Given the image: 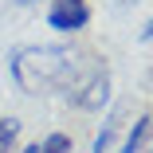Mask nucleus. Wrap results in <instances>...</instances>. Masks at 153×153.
Wrapping results in <instances>:
<instances>
[{
    "label": "nucleus",
    "mask_w": 153,
    "mask_h": 153,
    "mask_svg": "<svg viewBox=\"0 0 153 153\" xmlns=\"http://www.w3.org/2000/svg\"><path fill=\"white\" fill-rule=\"evenodd\" d=\"M79 59L82 55L67 43H20L8 55V75L24 94H71L86 71Z\"/></svg>",
    "instance_id": "f257e3e1"
},
{
    "label": "nucleus",
    "mask_w": 153,
    "mask_h": 153,
    "mask_svg": "<svg viewBox=\"0 0 153 153\" xmlns=\"http://www.w3.org/2000/svg\"><path fill=\"white\" fill-rule=\"evenodd\" d=\"M67 102H75L79 110H102L110 102V71L106 63H90L79 79V86L67 94Z\"/></svg>",
    "instance_id": "f03ea898"
},
{
    "label": "nucleus",
    "mask_w": 153,
    "mask_h": 153,
    "mask_svg": "<svg viewBox=\"0 0 153 153\" xmlns=\"http://www.w3.org/2000/svg\"><path fill=\"white\" fill-rule=\"evenodd\" d=\"M90 24V4L86 0H51L47 8V27L59 36H75Z\"/></svg>",
    "instance_id": "7ed1b4c3"
},
{
    "label": "nucleus",
    "mask_w": 153,
    "mask_h": 153,
    "mask_svg": "<svg viewBox=\"0 0 153 153\" xmlns=\"http://www.w3.org/2000/svg\"><path fill=\"white\" fill-rule=\"evenodd\" d=\"M149 134H153V118H149V114H141V118L134 122L130 137L122 141V149H118V153H141V149H145V141H149Z\"/></svg>",
    "instance_id": "20e7f679"
},
{
    "label": "nucleus",
    "mask_w": 153,
    "mask_h": 153,
    "mask_svg": "<svg viewBox=\"0 0 153 153\" xmlns=\"http://www.w3.org/2000/svg\"><path fill=\"white\" fill-rule=\"evenodd\" d=\"M20 141V122L16 118H0V153H12Z\"/></svg>",
    "instance_id": "39448f33"
},
{
    "label": "nucleus",
    "mask_w": 153,
    "mask_h": 153,
    "mask_svg": "<svg viewBox=\"0 0 153 153\" xmlns=\"http://www.w3.org/2000/svg\"><path fill=\"white\" fill-rule=\"evenodd\" d=\"M39 153H71V137L55 130V134H47V137L39 141Z\"/></svg>",
    "instance_id": "423d86ee"
},
{
    "label": "nucleus",
    "mask_w": 153,
    "mask_h": 153,
    "mask_svg": "<svg viewBox=\"0 0 153 153\" xmlns=\"http://www.w3.org/2000/svg\"><path fill=\"white\" fill-rule=\"evenodd\" d=\"M110 149H114V122L106 118V122H102V130L94 134V145H90V153H110Z\"/></svg>",
    "instance_id": "0eeeda50"
},
{
    "label": "nucleus",
    "mask_w": 153,
    "mask_h": 153,
    "mask_svg": "<svg viewBox=\"0 0 153 153\" xmlns=\"http://www.w3.org/2000/svg\"><path fill=\"white\" fill-rule=\"evenodd\" d=\"M141 39H153V16L145 20V27H141Z\"/></svg>",
    "instance_id": "6e6552de"
},
{
    "label": "nucleus",
    "mask_w": 153,
    "mask_h": 153,
    "mask_svg": "<svg viewBox=\"0 0 153 153\" xmlns=\"http://www.w3.org/2000/svg\"><path fill=\"white\" fill-rule=\"evenodd\" d=\"M20 153H39V141H32V145H24Z\"/></svg>",
    "instance_id": "1a4fd4ad"
},
{
    "label": "nucleus",
    "mask_w": 153,
    "mask_h": 153,
    "mask_svg": "<svg viewBox=\"0 0 153 153\" xmlns=\"http://www.w3.org/2000/svg\"><path fill=\"white\" fill-rule=\"evenodd\" d=\"M20 4H36V0H20Z\"/></svg>",
    "instance_id": "9d476101"
}]
</instances>
